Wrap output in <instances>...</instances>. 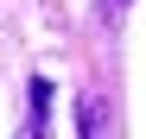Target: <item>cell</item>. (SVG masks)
Listing matches in <instances>:
<instances>
[{
  "instance_id": "obj_1",
  "label": "cell",
  "mask_w": 146,
  "mask_h": 139,
  "mask_svg": "<svg viewBox=\"0 0 146 139\" xmlns=\"http://www.w3.org/2000/svg\"><path fill=\"white\" fill-rule=\"evenodd\" d=\"M44 114H51V82H32V127H44Z\"/></svg>"
}]
</instances>
